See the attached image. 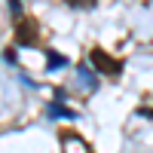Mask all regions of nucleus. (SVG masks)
I'll list each match as a JSON object with an SVG mask.
<instances>
[{"label":"nucleus","instance_id":"obj_4","mask_svg":"<svg viewBox=\"0 0 153 153\" xmlns=\"http://www.w3.org/2000/svg\"><path fill=\"white\" fill-rule=\"evenodd\" d=\"M61 65H68L61 55H55V52H49V71H55V68H61Z\"/></svg>","mask_w":153,"mask_h":153},{"label":"nucleus","instance_id":"obj_2","mask_svg":"<svg viewBox=\"0 0 153 153\" xmlns=\"http://www.w3.org/2000/svg\"><path fill=\"white\" fill-rule=\"evenodd\" d=\"M19 43H25V46H31V43H34V22H31V19H25V22H22Z\"/></svg>","mask_w":153,"mask_h":153},{"label":"nucleus","instance_id":"obj_1","mask_svg":"<svg viewBox=\"0 0 153 153\" xmlns=\"http://www.w3.org/2000/svg\"><path fill=\"white\" fill-rule=\"evenodd\" d=\"M92 65H95L101 74H110V76H120V71H123V61L110 58L104 49H92Z\"/></svg>","mask_w":153,"mask_h":153},{"label":"nucleus","instance_id":"obj_5","mask_svg":"<svg viewBox=\"0 0 153 153\" xmlns=\"http://www.w3.org/2000/svg\"><path fill=\"white\" fill-rule=\"evenodd\" d=\"M49 113H52V117H68V120H74V113H71V110H65V107H58V104L49 107Z\"/></svg>","mask_w":153,"mask_h":153},{"label":"nucleus","instance_id":"obj_3","mask_svg":"<svg viewBox=\"0 0 153 153\" xmlns=\"http://www.w3.org/2000/svg\"><path fill=\"white\" fill-rule=\"evenodd\" d=\"M65 3L74 9H89V6H95V0H65Z\"/></svg>","mask_w":153,"mask_h":153}]
</instances>
